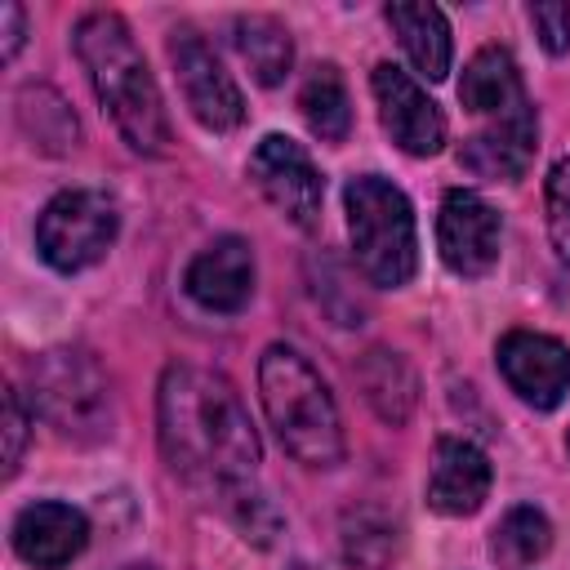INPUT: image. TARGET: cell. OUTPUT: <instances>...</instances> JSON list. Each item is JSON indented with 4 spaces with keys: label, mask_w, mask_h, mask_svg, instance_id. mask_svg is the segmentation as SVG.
<instances>
[{
    "label": "cell",
    "mask_w": 570,
    "mask_h": 570,
    "mask_svg": "<svg viewBox=\"0 0 570 570\" xmlns=\"http://www.w3.org/2000/svg\"><path fill=\"white\" fill-rule=\"evenodd\" d=\"M401 548V525L374 503L343 512V557L361 570H383Z\"/></svg>",
    "instance_id": "22"
},
{
    "label": "cell",
    "mask_w": 570,
    "mask_h": 570,
    "mask_svg": "<svg viewBox=\"0 0 570 570\" xmlns=\"http://www.w3.org/2000/svg\"><path fill=\"white\" fill-rule=\"evenodd\" d=\"M169 62H174V76H178V89L191 107V116L214 129V134H227L245 120V98L236 89V80L223 71L218 53L205 45L200 31L191 27H174L169 31Z\"/></svg>",
    "instance_id": "7"
},
{
    "label": "cell",
    "mask_w": 570,
    "mask_h": 570,
    "mask_svg": "<svg viewBox=\"0 0 570 570\" xmlns=\"http://www.w3.org/2000/svg\"><path fill=\"white\" fill-rule=\"evenodd\" d=\"M347 209V240L361 276L379 289H396L419 267V236H414V209L405 191L379 174H361L343 187Z\"/></svg>",
    "instance_id": "4"
},
{
    "label": "cell",
    "mask_w": 570,
    "mask_h": 570,
    "mask_svg": "<svg viewBox=\"0 0 570 570\" xmlns=\"http://www.w3.org/2000/svg\"><path fill=\"white\" fill-rule=\"evenodd\" d=\"M383 13L392 22L405 58L414 62V71L428 76V80H445L450 76V53H454L445 13L436 4H419V0H396Z\"/></svg>",
    "instance_id": "17"
},
{
    "label": "cell",
    "mask_w": 570,
    "mask_h": 570,
    "mask_svg": "<svg viewBox=\"0 0 570 570\" xmlns=\"http://www.w3.org/2000/svg\"><path fill=\"white\" fill-rule=\"evenodd\" d=\"M249 178L254 187L303 232H312L321 223V200H325V178L316 174L312 156L285 138V134H267L258 138V147L249 151Z\"/></svg>",
    "instance_id": "8"
},
{
    "label": "cell",
    "mask_w": 570,
    "mask_h": 570,
    "mask_svg": "<svg viewBox=\"0 0 570 570\" xmlns=\"http://www.w3.org/2000/svg\"><path fill=\"white\" fill-rule=\"evenodd\" d=\"M548 548H552V525H548V517H543L539 508H530V503L512 508V512L494 525V534H490V557H494L503 570H525V566H534Z\"/></svg>",
    "instance_id": "23"
},
{
    "label": "cell",
    "mask_w": 570,
    "mask_h": 570,
    "mask_svg": "<svg viewBox=\"0 0 570 570\" xmlns=\"http://www.w3.org/2000/svg\"><path fill=\"white\" fill-rule=\"evenodd\" d=\"M423 494L428 508L441 517H472L490 494V459L463 436H441L432 450V472Z\"/></svg>",
    "instance_id": "15"
},
{
    "label": "cell",
    "mask_w": 570,
    "mask_h": 570,
    "mask_svg": "<svg viewBox=\"0 0 570 570\" xmlns=\"http://www.w3.org/2000/svg\"><path fill=\"white\" fill-rule=\"evenodd\" d=\"M539 151V116L534 107H517L499 120H485V129H476L472 138H463L459 147V165L476 178H490V183H517L530 160Z\"/></svg>",
    "instance_id": "12"
},
{
    "label": "cell",
    "mask_w": 570,
    "mask_h": 570,
    "mask_svg": "<svg viewBox=\"0 0 570 570\" xmlns=\"http://www.w3.org/2000/svg\"><path fill=\"white\" fill-rule=\"evenodd\" d=\"M459 102L481 120H499L530 102L521 89V71L503 45H485L468 58L463 80H459Z\"/></svg>",
    "instance_id": "16"
},
{
    "label": "cell",
    "mask_w": 570,
    "mask_h": 570,
    "mask_svg": "<svg viewBox=\"0 0 570 570\" xmlns=\"http://www.w3.org/2000/svg\"><path fill=\"white\" fill-rule=\"evenodd\" d=\"M156 432H160L165 463L183 481L214 485L218 494L254 481L258 459H263L245 401L223 374L205 365L174 361L160 374Z\"/></svg>",
    "instance_id": "1"
},
{
    "label": "cell",
    "mask_w": 570,
    "mask_h": 570,
    "mask_svg": "<svg viewBox=\"0 0 570 570\" xmlns=\"http://www.w3.org/2000/svg\"><path fill=\"white\" fill-rule=\"evenodd\" d=\"M232 45L240 53V62L249 67V76L272 89L289 76L294 67V40H289V27L276 22L272 13H240L236 27H232Z\"/></svg>",
    "instance_id": "19"
},
{
    "label": "cell",
    "mask_w": 570,
    "mask_h": 570,
    "mask_svg": "<svg viewBox=\"0 0 570 570\" xmlns=\"http://www.w3.org/2000/svg\"><path fill=\"white\" fill-rule=\"evenodd\" d=\"M530 27H534V36H539V45L548 53H566L570 49V4H557V0L530 4Z\"/></svg>",
    "instance_id": "26"
},
{
    "label": "cell",
    "mask_w": 570,
    "mask_h": 570,
    "mask_svg": "<svg viewBox=\"0 0 570 570\" xmlns=\"http://www.w3.org/2000/svg\"><path fill=\"white\" fill-rule=\"evenodd\" d=\"M370 89H374L383 129L405 156H436L445 147V116L414 76H405L392 62H379L370 76Z\"/></svg>",
    "instance_id": "11"
},
{
    "label": "cell",
    "mask_w": 570,
    "mask_h": 570,
    "mask_svg": "<svg viewBox=\"0 0 570 570\" xmlns=\"http://www.w3.org/2000/svg\"><path fill=\"white\" fill-rule=\"evenodd\" d=\"M0 22H4V45H0V53H4V62L22 49V31H27V13H22V4H13V0H4L0 4Z\"/></svg>",
    "instance_id": "28"
},
{
    "label": "cell",
    "mask_w": 570,
    "mask_h": 570,
    "mask_svg": "<svg viewBox=\"0 0 570 570\" xmlns=\"http://www.w3.org/2000/svg\"><path fill=\"white\" fill-rule=\"evenodd\" d=\"M183 289L191 303H200L205 312H240L254 294V249L245 236H218L209 249H200L187 263Z\"/></svg>",
    "instance_id": "13"
},
{
    "label": "cell",
    "mask_w": 570,
    "mask_h": 570,
    "mask_svg": "<svg viewBox=\"0 0 570 570\" xmlns=\"http://www.w3.org/2000/svg\"><path fill=\"white\" fill-rule=\"evenodd\" d=\"M223 503H227L232 521L245 530V539H254V543H272V534L281 530V512H276V508L267 503V494H258L249 481L236 485V490H227Z\"/></svg>",
    "instance_id": "24"
},
{
    "label": "cell",
    "mask_w": 570,
    "mask_h": 570,
    "mask_svg": "<svg viewBox=\"0 0 570 570\" xmlns=\"http://www.w3.org/2000/svg\"><path fill=\"white\" fill-rule=\"evenodd\" d=\"M494 361H499V374L508 379V387L534 410H557L570 392V347L552 334L508 330L499 338Z\"/></svg>",
    "instance_id": "10"
},
{
    "label": "cell",
    "mask_w": 570,
    "mask_h": 570,
    "mask_svg": "<svg viewBox=\"0 0 570 570\" xmlns=\"http://www.w3.org/2000/svg\"><path fill=\"white\" fill-rule=\"evenodd\" d=\"M258 401L285 454L307 468H334L343 459L338 405L303 352L272 343L258 356Z\"/></svg>",
    "instance_id": "3"
},
{
    "label": "cell",
    "mask_w": 570,
    "mask_h": 570,
    "mask_svg": "<svg viewBox=\"0 0 570 570\" xmlns=\"http://www.w3.org/2000/svg\"><path fill=\"white\" fill-rule=\"evenodd\" d=\"M120 232V209L98 187L58 191L36 218V249L53 272H85L94 267Z\"/></svg>",
    "instance_id": "6"
},
{
    "label": "cell",
    "mask_w": 570,
    "mask_h": 570,
    "mask_svg": "<svg viewBox=\"0 0 570 570\" xmlns=\"http://www.w3.org/2000/svg\"><path fill=\"white\" fill-rule=\"evenodd\" d=\"M298 111L307 120V129L321 142H343L352 129V102H347V85L338 76L334 62H321L307 71L303 89H298Z\"/></svg>",
    "instance_id": "20"
},
{
    "label": "cell",
    "mask_w": 570,
    "mask_h": 570,
    "mask_svg": "<svg viewBox=\"0 0 570 570\" xmlns=\"http://www.w3.org/2000/svg\"><path fill=\"white\" fill-rule=\"evenodd\" d=\"M543 196H548V232H552L557 249L570 258V156H561L548 169Z\"/></svg>",
    "instance_id": "25"
},
{
    "label": "cell",
    "mask_w": 570,
    "mask_h": 570,
    "mask_svg": "<svg viewBox=\"0 0 570 570\" xmlns=\"http://www.w3.org/2000/svg\"><path fill=\"white\" fill-rule=\"evenodd\" d=\"M499 240H503V218L490 200H481L468 187H450L441 196L436 249L454 276H468V281L485 276L499 263Z\"/></svg>",
    "instance_id": "9"
},
{
    "label": "cell",
    "mask_w": 570,
    "mask_h": 570,
    "mask_svg": "<svg viewBox=\"0 0 570 570\" xmlns=\"http://www.w3.org/2000/svg\"><path fill=\"white\" fill-rule=\"evenodd\" d=\"M45 419L67 441L111 436V383L80 347H53L31 361V419Z\"/></svg>",
    "instance_id": "5"
},
{
    "label": "cell",
    "mask_w": 570,
    "mask_h": 570,
    "mask_svg": "<svg viewBox=\"0 0 570 570\" xmlns=\"http://www.w3.org/2000/svg\"><path fill=\"white\" fill-rule=\"evenodd\" d=\"M71 45L89 71V85H94L102 111L120 129V138L142 156H165L169 151V116H165L156 76L138 49L134 31L125 27V18L111 9H94L76 22Z\"/></svg>",
    "instance_id": "2"
},
{
    "label": "cell",
    "mask_w": 570,
    "mask_h": 570,
    "mask_svg": "<svg viewBox=\"0 0 570 570\" xmlns=\"http://www.w3.org/2000/svg\"><path fill=\"white\" fill-rule=\"evenodd\" d=\"M85 543H89V521L71 503L40 499V503H27L13 517V552L36 570L71 566L85 552Z\"/></svg>",
    "instance_id": "14"
},
{
    "label": "cell",
    "mask_w": 570,
    "mask_h": 570,
    "mask_svg": "<svg viewBox=\"0 0 570 570\" xmlns=\"http://www.w3.org/2000/svg\"><path fill=\"white\" fill-rule=\"evenodd\" d=\"M27 405H22V392L18 387H9L4 392V476H13L18 472V463H22V450H27Z\"/></svg>",
    "instance_id": "27"
},
{
    "label": "cell",
    "mask_w": 570,
    "mask_h": 570,
    "mask_svg": "<svg viewBox=\"0 0 570 570\" xmlns=\"http://www.w3.org/2000/svg\"><path fill=\"white\" fill-rule=\"evenodd\" d=\"M120 570H156L151 561H129V566H120Z\"/></svg>",
    "instance_id": "29"
},
{
    "label": "cell",
    "mask_w": 570,
    "mask_h": 570,
    "mask_svg": "<svg viewBox=\"0 0 570 570\" xmlns=\"http://www.w3.org/2000/svg\"><path fill=\"white\" fill-rule=\"evenodd\" d=\"M566 441H570V436H566Z\"/></svg>",
    "instance_id": "30"
},
{
    "label": "cell",
    "mask_w": 570,
    "mask_h": 570,
    "mask_svg": "<svg viewBox=\"0 0 570 570\" xmlns=\"http://www.w3.org/2000/svg\"><path fill=\"white\" fill-rule=\"evenodd\" d=\"M18 125L22 134L49 151V156H62L80 142V125H76V111L62 102V94H53L49 85H27L18 94Z\"/></svg>",
    "instance_id": "21"
},
{
    "label": "cell",
    "mask_w": 570,
    "mask_h": 570,
    "mask_svg": "<svg viewBox=\"0 0 570 570\" xmlns=\"http://www.w3.org/2000/svg\"><path fill=\"white\" fill-rule=\"evenodd\" d=\"M356 383H361L370 410H374L383 423H392V428H401V423L414 414V405H419V374H414V365H410L401 352H392V347H370V352L356 361Z\"/></svg>",
    "instance_id": "18"
}]
</instances>
